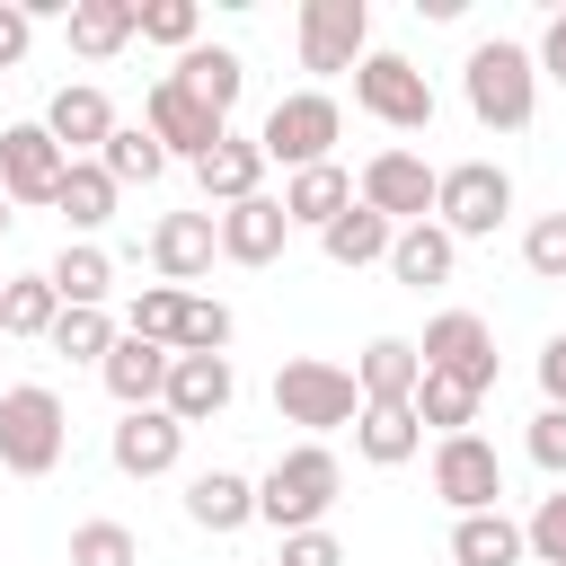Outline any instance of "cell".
Returning a JSON list of instances; mask_svg holds the SVG:
<instances>
[{"mask_svg": "<svg viewBox=\"0 0 566 566\" xmlns=\"http://www.w3.org/2000/svg\"><path fill=\"white\" fill-rule=\"evenodd\" d=\"M336 495H345V460L327 451V442H292L265 478H256V522L265 531H327V513H336Z\"/></svg>", "mask_w": 566, "mask_h": 566, "instance_id": "cell-1", "label": "cell"}, {"mask_svg": "<svg viewBox=\"0 0 566 566\" xmlns=\"http://www.w3.org/2000/svg\"><path fill=\"white\" fill-rule=\"evenodd\" d=\"M460 88H469V115H478L486 133H522V124H531V106H539V62H531V44L486 35V44H469Z\"/></svg>", "mask_w": 566, "mask_h": 566, "instance_id": "cell-2", "label": "cell"}, {"mask_svg": "<svg viewBox=\"0 0 566 566\" xmlns=\"http://www.w3.org/2000/svg\"><path fill=\"white\" fill-rule=\"evenodd\" d=\"M62 451H71V407H62V389H44V380L0 389V469H9V478H53Z\"/></svg>", "mask_w": 566, "mask_h": 566, "instance_id": "cell-3", "label": "cell"}, {"mask_svg": "<svg viewBox=\"0 0 566 566\" xmlns=\"http://www.w3.org/2000/svg\"><path fill=\"white\" fill-rule=\"evenodd\" d=\"M336 133H345V106H336L327 88H292V97H274V106H265V124H256V150H265V168L301 177V168L336 159Z\"/></svg>", "mask_w": 566, "mask_h": 566, "instance_id": "cell-4", "label": "cell"}, {"mask_svg": "<svg viewBox=\"0 0 566 566\" xmlns=\"http://www.w3.org/2000/svg\"><path fill=\"white\" fill-rule=\"evenodd\" d=\"M274 416L301 424V433L318 442V433H336V424L363 416V389H354L345 363H327V354H292V363L274 371Z\"/></svg>", "mask_w": 566, "mask_h": 566, "instance_id": "cell-5", "label": "cell"}, {"mask_svg": "<svg viewBox=\"0 0 566 566\" xmlns=\"http://www.w3.org/2000/svg\"><path fill=\"white\" fill-rule=\"evenodd\" d=\"M433 221H442L451 239H495V230L513 221V177H504L495 159H451V168L433 177Z\"/></svg>", "mask_w": 566, "mask_h": 566, "instance_id": "cell-6", "label": "cell"}, {"mask_svg": "<svg viewBox=\"0 0 566 566\" xmlns=\"http://www.w3.org/2000/svg\"><path fill=\"white\" fill-rule=\"evenodd\" d=\"M354 106H363L371 124H389V133H424V124H433V80H424L407 53L371 44V53L354 62Z\"/></svg>", "mask_w": 566, "mask_h": 566, "instance_id": "cell-7", "label": "cell"}, {"mask_svg": "<svg viewBox=\"0 0 566 566\" xmlns=\"http://www.w3.org/2000/svg\"><path fill=\"white\" fill-rule=\"evenodd\" d=\"M433 177H442V168H433L424 150H398V142H389V150H371V159L354 168V203H371L389 230H407V221H433Z\"/></svg>", "mask_w": 566, "mask_h": 566, "instance_id": "cell-8", "label": "cell"}, {"mask_svg": "<svg viewBox=\"0 0 566 566\" xmlns=\"http://www.w3.org/2000/svg\"><path fill=\"white\" fill-rule=\"evenodd\" d=\"M292 44H301V71H354L371 53V0H301L292 18Z\"/></svg>", "mask_w": 566, "mask_h": 566, "instance_id": "cell-9", "label": "cell"}, {"mask_svg": "<svg viewBox=\"0 0 566 566\" xmlns=\"http://www.w3.org/2000/svg\"><path fill=\"white\" fill-rule=\"evenodd\" d=\"M416 363L442 371V380H469V389L486 398V389H495V327H486L478 310H442V318H424Z\"/></svg>", "mask_w": 566, "mask_h": 566, "instance_id": "cell-10", "label": "cell"}, {"mask_svg": "<svg viewBox=\"0 0 566 566\" xmlns=\"http://www.w3.org/2000/svg\"><path fill=\"white\" fill-rule=\"evenodd\" d=\"M433 495L451 504V522H460V513H495V504H504V460H495V442H486V433H442V442H433Z\"/></svg>", "mask_w": 566, "mask_h": 566, "instance_id": "cell-11", "label": "cell"}, {"mask_svg": "<svg viewBox=\"0 0 566 566\" xmlns=\"http://www.w3.org/2000/svg\"><path fill=\"white\" fill-rule=\"evenodd\" d=\"M62 142L44 133V124H0V195H9V212H53V195H62Z\"/></svg>", "mask_w": 566, "mask_h": 566, "instance_id": "cell-12", "label": "cell"}, {"mask_svg": "<svg viewBox=\"0 0 566 566\" xmlns=\"http://www.w3.org/2000/svg\"><path fill=\"white\" fill-rule=\"evenodd\" d=\"M142 133H150L168 159H203V150H212L230 124H221V115H212L195 88H177V80L159 71V80H150V97H142Z\"/></svg>", "mask_w": 566, "mask_h": 566, "instance_id": "cell-13", "label": "cell"}, {"mask_svg": "<svg viewBox=\"0 0 566 566\" xmlns=\"http://www.w3.org/2000/svg\"><path fill=\"white\" fill-rule=\"evenodd\" d=\"M230 398H239V371H230V354H177L168 363V389H159V407L195 433V424H212V416H230Z\"/></svg>", "mask_w": 566, "mask_h": 566, "instance_id": "cell-14", "label": "cell"}, {"mask_svg": "<svg viewBox=\"0 0 566 566\" xmlns=\"http://www.w3.org/2000/svg\"><path fill=\"white\" fill-rule=\"evenodd\" d=\"M35 124L62 142V159H97V150H106V133H115L124 115H115V97H106L97 80H71V88H53V106H44Z\"/></svg>", "mask_w": 566, "mask_h": 566, "instance_id": "cell-15", "label": "cell"}, {"mask_svg": "<svg viewBox=\"0 0 566 566\" xmlns=\"http://www.w3.org/2000/svg\"><path fill=\"white\" fill-rule=\"evenodd\" d=\"M212 256H221V230H212V212H159L150 221V274L159 283H203L212 274Z\"/></svg>", "mask_w": 566, "mask_h": 566, "instance_id": "cell-16", "label": "cell"}, {"mask_svg": "<svg viewBox=\"0 0 566 566\" xmlns=\"http://www.w3.org/2000/svg\"><path fill=\"white\" fill-rule=\"evenodd\" d=\"M106 460H115L124 478H168V469L186 460V424H177L168 407H133V416L106 433Z\"/></svg>", "mask_w": 566, "mask_h": 566, "instance_id": "cell-17", "label": "cell"}, {"mask_svg": "<svg viewBox=\"0 0 566 566\" xmlns=\"http://www.w3.org/2000/svg\"><path fill=\"white\" fill-rule=\"evenodd\" d=\"M212 230H221V256H230V265H274V256L292 248V221H283L274 195H248V203L212 212Z\"/></svg>", "mask_w": 566, "mask_h": 566, "instance_id": "cell-18", "label": "cell"}, {"mask_svg": "<svg viewBox=\"0 0 566 566\" xmlns=\"http://www.w3.org/2000/svg\"><path fill=\"white\" fill-rule=\"evenodd\" d=\"M168 345H150V336H115L106 345V363H97V380H106V398L133 416V407H159V389H168Z\"/></svg>", "mask_w": 566, "mask_h": 566, "instance_id": "cell-19", "label": "cell"}, {"mask_svg": "<svg viewBox=\"0 0 566 566\" xmlns=\"http://www.w3.org/2000/svg\"><path fill=\"white\" fill-rule=\"evenodd\" d=\"M195 186H203V203H248V195H265V150H256V133H221L203 159H195Z\"/></svg>", "mask_w": 566, "mask_h": 566, "instance_id": "cell-20", "label": "cell"}, {"mask_svg": "<svg viewBox=\"0 0 566 566\" xmlns=\"http://www.w3.org/2000/svg\"><path fill=\"white\" fill-rule=\"evenodd\" d=\"M416 380H424L416 336H371V345L354 354V389H363V407H416Z\"/></svg>", "mask_w": 566, "mask_h": 566, "instance_id": "cell-21", "label": "cell"}, {"mask_svg": "<svg viewBox=\"0 0 566 566\" xmlns=\"http://www.w3.org/2000/svg\"><path fill=\"white\" fill-rule=\"evenodd\" d=\"M186 522L212 531V539L248 531V522H256V478H239V469H195V478H186Z\"/></svg>", "mask_w": 566, "mask_h": 566, "instance_id": "cell-22", "label": "cell"}, {"mask_svg": "<svg viewBox=\"0 0 566 566\" xmlns=\"http://www.w3.org/2000/svg\"><path fill=\"white\" fill-rule=\"evenodd\" d=\"M407 292H433V283H451V265H460V239L442 230V221H407L398 239H389V256H380Z\"/></svg>", "mask_w": 566, "mask_h": 566, "instance_id": "cell-23", "label": "cell"}, {"mask_svg": "<svg viewBox=\"0 0 566 566\" xmlns=\"http://www.w3.org/2000/svg\"><path fill=\"white\" fill-rule=\"evenodd\" d=\"M274 203H283V221H292V230H327L336 212H354V177H345L336 159H318V168L283 177V195H274Z\"/></svg>", "mask_w": 566, "mask_h": 566, "instance_id": "cell-24", "label": "cell"}, {"mask_svg": "<svg viewBox=\"0 0 566 566\" xmlns=\"http://www.w3.org/2000/svg\"><path fill=\"white\" fill-rule=\"evenodd\" d=\"M44 283H53L62 310H106V292H115V256H106L97 239H62V256L44 265Z\"/></svg>", "mask_w": 566, "mask_h": 566, "instance_id": "cell-25", "label": "cell"}, {"mask_svg": "<svg viewBox=\"0 0 566 566\" xmlns=\"http://www.w3.org/2000/svg\"><path fill=\"white\" fill-rule=\"evenodd\" d=\"M177 88H195L221 124H230V106H239V88H248V62L230 53V44H195V53H177V71H168Z\"/></svg>", "mask_w": 566, "mask_h": 566, "instance_id": "cell-26", "label": "cell"}, {"mask_svg": "<svg viewBox=\"0 0 566 566\" xmlns=\"http://www.w3.org/2000/svg\"><path fill=\"white\" fill-rule=\"evenodd\" d=\"M522 522L495 504V513H460L451 522V566H522Z\"/></svg>", "mask_w": 566, "mask_h": 566, "instance_id": "cell-27", "label": "cell"}, {"mask_svg": "<svg viewBox=\"0 0 566 566\" xmlns=\"http://www.w3.org/2000/svg\"><path fill=\"white\" fill-rule=\"evenodd\" d=\"M62 35H71L80 62H115V53L133 44V0H71Z\"/></svg>", "mask_w": 566, "mask_h": 566, "instance_id": "cell-28", "label": "cell"}, {"mask_svg": "<svg viewBox=\"0 0 566 566\" xmlns=\"http://www.w3.org/2000/svg\"><path fill=\"white\" fill-rule=\"evenodd\" d=\"M115 203H124V186H115L97 159H71V168H62V195H53V212H62L80 239H88V230H106V221H115Z\"/></svg>", "mask_w": 566, "mask_h": 566, "instance_id": "cell-29", "label": "cell"}, {"mask_svg": "<svg viewBox=\"0 0 566 566\" xmlns=\"http://www.w3.org/2000/svg\"><path fill=\"white\" fill-rule=\"evenodd\" d=\"M354 451H363L371 469H407V460L424 451L416 407H363V416H354Z\"/></svg>", "mask_w": 566, "mask_h": 566, "instance_id": "cell-30", "label": "cell"}, {"mask_svg": "<svg viewBox=\"0 0 566 566\" xmlns=\"http://www.w3.org/2000/svg\"><path fill=\"white\" fill-rule=\"evenodd\" d=\"M389 239H398V230H389V221H380L371 203H354V212H336V221L318 230L327 265H345V274H354V265H380V256H389Z\"/></svg>", "mask_w": 566, "mask_h": 566, "instance_id": "cell-31", "label": "cell"}, {"mask_svg": "<svg viewBox=\"0 0 566 566\" xmlns=\"http://www.w3.org/2000/svg\"><path fill=\"white\" fill-rule=\"evenodd\" d=\"M97 168H106L115 186H159V177H168V150H159L142 124H115L106 150H97Z\"/></svg>", "mask_w": 566, "mask_h": 566, "instance_id": "cell-32", "label": "cell"}, {"mask_svg": "<svg viewBox=\"0 0 566 566\" xmlns=\"http://www.w3.org/2000/svg\"><path fill=\"white\" fill-rule=\"evenodd\" d=\"M416 424H424L433 442H442V433H469V424H478V389H469V380L424 371V380H416Z\"/></svg>", "mask_w": 566, "mask_h": 566, "instance_id": "cell-33", "label": "cell"}, {"mask_svg": "<svg viewBox=\"0 0 566 566\" xmlns=\"http://www.w3.org/2000/svg\"><path fill=\"white\" fill-rule=\"evenodd\" d=\"M53 318H62V301H53L44 274H9L0 283V336H53Z\"/></svg>", "mask_w": 566, "mask_h": 566, "instance_id": "cell-34", "label": "cell"}, {"mask_svg": "<svg viewBox=\"0 0 566 566\" xmlns=\"http://www.w3.org/2000/svg\"><path fill=\"white\" fill-rule=\"evenodd\" d=\"M133 35L142 44H168V53H195L203 44V9L195 0H133Z\"/></svg>", "mask_w": 566, "mask_h": 566, "instance_id": "cell-35", "label": "cell"}, {"mask_svg": "<svg viewBox=\"0 0 566 566\" xmlns=\"http://www.w3.org/2000/svg\"><path fill=\"white\" fill-rule=\"evenodd\" d=\"M71 566H142V531L115 522V513H97V522L71 531Z\"/></svg>", "mask_w": 566, "mask_h": 566, "instance_id": "cell-36", "label": "cell"}, {"mask_svg": "<svg viewBox=\"0 0 566 566\" xmlns=\"http://www.w3.org/2000/svg\"><path fill=\"white\" fill-rule=\"evenodd\" d=\"M177 318H186V292H177V283H142L133 310H124V336H150V345L177 354Z\"/></svg>", "mask_w": 566, "mask_h": 566, "instance_id": "cell-37", "label": "cell"}, {"mask_svg": "<svg viewBox=\"0 0 566 566\" xmlns=\"http://www.w3.org/2000/svg\"><path fill=\"white\" fill-rule=\"evenodd\" d=\"M230 336H239L230 301H212V292H186V318H177V354H230Z\"/></svg>", "mask_w": 566, "mask_h": 566, "instance_id": "cell-38", "label": "cell"}, {"mask_svg": "<svg viewBox=\"0 0 566 566\" xmlns=\"http://www.w3.org/2000/svg\"><path fill=\"white\" fill-rule=\"evenodd\" d=\"M115 336H124V327H115L106 310H62L44 345H53L62 363H106V345H115Z\"/></svg>", "mask_w": 566, "mask_h": 566, "instance_id": "cell-39", "label": "cell"}, {"mask_svg": "<svg viewBox=\"0 0 566 566\" xmlns=\"http://www.w3.org/2000/svg\"><path fill=\"white\" fill-rule=\"evenodd\" d=\"M522 265H531L539 283H566V212H539V221L522 230Z\"/></svg>", "mask_w": 566, "mask_h": 566, "instance_id": "cell-40", "label": "cell"}, {"mask_svg": "<svg viewBox=\"0 0 566 566\" xmlns=\"http://www.w3.org/2000/svg\"><path fill=\"white\" fill-rule=\"evenodd\" d=\"M522 548H531L539 566H566V486L531 504V522H522Z\"/></svg>", "mask_w": 566, "mask_h": 566, "instance_id": "cell-41", "label": "cell"}, {"mask_svg": "<svg viewBox=\"0 0 566 566\" xmlns=\"http://www.w3.org/2000/svg\"><path fill=\"white\" fill-rule=\"evenodd\" d=\"M522 451H531V469H548V478L566 486V407H539L531 433H522Z\"/></svg>", "mask_w": 566, "mask_h": 566, "instance_id": "cell-42", "label": "cell"}, {"mask_svg": "<svg viewBox=\"0 0 566 566\" xmlns=\"http://www.w3.org/2000/svg\"><path fill=\"white\" fill-rule=\"evenodd\" d=\"M274 566H345V539H336V531H292Z\"/></svg>", "mask_w": 566, "mask_h": 566, "instance_id": "cell-43", "label": "cell"}, {"mask_svg": "<svg viewBox=\"0 0 566 566\" xmlns=\"http://www.w3.org/2000/svg\"><path fill=\"white\" fill-rule=\"evenodd\" d=\"M27 44H35L27 0H0V71H18V62H27Z\"/></svg>", "mask_w": 566, "mask_h": 566, "instance_id": "cell-44", "label": "cell"}, {"mask_svg": "<svg viewBox=\"0 0 566 566\" xmlns=\"http://www.w3.org/2000/svg\"><path fill=\"white\" fill-rule=\"evenodd\" d=\"M531 62H539V80H557V88H566V9H557V18L539 27V44H531Z\"/></svg>", "mask_w": 566, "mask_h": 566, "instance_id": "cell-45", "label": "cell"}, {"mask_svg": "<svg viewBox=\"0 0 566 566\" xmlns=\"http://www.w3.org/2000/svg\"><path fill=\"white\" fill-rule=\"evenodd\" d=\"M539 407H566V327L539 345Z\"/></svg>", "mask_w": 566, "mask_h": 566, "instance_id": "cell-46", "label": "cell"}, {"mask_svg": "<svg viewBox=\"0 0 566 566\" xmlns=\"http://www.w3.org/2000/svg\"><path fill=\"white\" fill-rule=\"evenodd\" d=\"M9 221H18V212H9V195H0V239H9Z\"/></svg>", "mask_w": 566, "mask_h": 566, "instance_id": "cell-47", "label": "cell"}, {"mask_svg": "<svg viewBox=\"0 0 566 566\" xmlns=\"http://www.w3.org/2000/svg\"><path fill=\"white\" fill-rule=\"evenodd\" d=\"M0 345H9V336H0Z\"/></svg>", "mask_w": 566, "mask_h": 566, "instance_id": "cell-48", "label": "cell"}]
</instances>
